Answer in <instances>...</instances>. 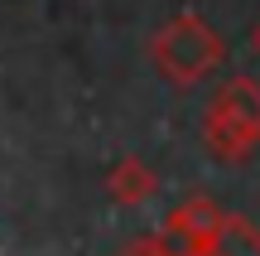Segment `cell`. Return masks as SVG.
<instances>
[{"mask_svg":"<svg viewBox=\"0 0 260 256\" xmlns=\"http://www.w3.org/2000/svg\"><path fill=\"white\" fill-rule=\"evenodd\" d=\"M207 256H260V232L251 227V222L232 218V222H226V232H222V242H217Z\"/></svg>","mask_w":260,"mask_h":256,"instance_id":"5b68a950","label":"cell"},{"mask_svg":"<svg viewBox=\"0 0 260 256\" xmlns=\"http://www.w3.org/2000/svg\"><path fill=\"white\" fill-rule=\"evenodd\" d=\"M106 189H111L116 203H149L159 193V179L145 160H121L111 169V179H106Z\"/></svg>","mask_w":260,"mask_h":256,"instance_id":"277c9868","label":"cell"},{"mask_svg":"<svg viewBox=\"0 0 260 256\" xmlns=\"http://www.w3.org/2000/svg\"><path fill=\"white\" fill-rule=\"evenodd\" d=\"M232 213H222L212 198H188L169 213V251L174 256H207L222 242Z\"/></svg>","mask_w":260,"mask_h":256,"instance_id":"3957f363","label":"cell"},{"mask_svg":"<svg viewBox=\"0 0 260 256\" xmlns=\"http://www.w3.org/2000/svg\"><path fill=\"white\" fill-rule=\"evenodd\" d=\"M203 140L217 160L236 164L260 145V82L255 77H232L217 87V97L203 111Z\"/></svg>","mask_w":260,"mask_h":256,"instance_id":"6da1fadb","label":"cell"},{"mask_svg":"<svg viewBox=\"0 0 260 256\" xmlns=\"http://www.w3.org/2000/svg\"><path fill=\"white\" fill-rule=\"evenodd\" d=\"M226 44L212 24H203L198 15H174L164 29L154 34V68L164 73V82L174 87H193L222 63Z\"/></svg>","mask_w":260,"mask_h":256,"instance_id":"7a4b0ae2","label":"cell"},{"mask_svg":"<svg viewBox=\"0 0 260 256\" xmlns=\"http://www.w3.org/2000/svg\"><path fill=\"white\" fill-rule=\"evenodd\" d=\"M121 256H169V242H159V237H140V242H130Z\"/></svg>","mask_w":260,"mask_h":256,"instance_id":"8992f818","label":"cell"},{"mask_svg":"<svg viewBox=\"0 0 260 256\" xmlns=\"http://www.w3.org/2000/svg\"><path fill=\"white\" fill-rule=\"evenodd\" d=\"M255 48H260V29H255Z\"/></svg>","mask_w":260,"mask_h":256,"instance_id":"52a82bcc","label":"cell"}]
</instances>
